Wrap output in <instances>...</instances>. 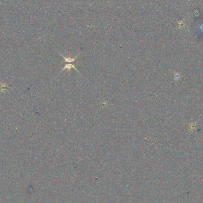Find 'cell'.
Segmentation results:
<instances>
[{"label":"cell","mask_w":203,"mask_h":203,"mask_svg":"<svg viewBox=\"0 0 203 203\" xmlns=\"http://www.w3.org/2000/svg\"><path fill=\"white\" fill-rule=\"evenodd\" d=\"M76 62L67 63V64H65V65L64 67H63L62 69L61 73H62V72L63 71H64V70H68L69 72H70V71H71V68H74L77 72H79V73H80V72L79 71V70H78L77 68H76V67H75V65H76Z\"/></svg>","instance_id":"6da1fadb"}]
</instances>
